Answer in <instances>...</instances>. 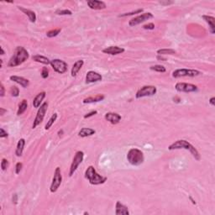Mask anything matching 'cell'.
<instances>
[{"label":"cell","mask_w":215,"mask_h":215,"mask_svg":"<svg viewBox=\"0 0 215 215\" xmlns=\"http://www.w3.org/2000/svg\"><path fill=\"white\" fill-rule=\"evenodd\" d=\"M29 57V52L25 50V48L23 46H17L14 50L12 57L8 61V66L10 67H15V66H19L21 64H23L25 60H28Z\"/></svg>","instance_id":"6da1fadb"},{"label":"cell","mask_w":215,"mask_h":215,"mask_svg":"<svg viewBox=\"0 0 215 215\" xmlns=\"http://www.w3.org/2000/svg\"><path fill=\"white\" fill-rule=\"evenodd\" d=\"M186 149V150H189L190 153L192 155V156L195 158V160H200V159H201V155H200V153L198 152V150H197L191 143H189L187 140H185V139H178V140H176V141H175L171 144H170L169 147H168V149H169V150H173V149Z\"/></svg>","instance_id":"7a4b0ae2"},{"label":"cell","mask_w":215,"mask_h":215,"mask_svg":"<svg viewBox=\"0 0 215 215\" xmlns=\"http://www.w3.org/2000/svg\"><path fill=\"white\" fill-rule=\"evenodd\" d=\"M85 178L88 180L90 184L95 186L103 184L107 181V177L99 175L92 165H89L85 171Z\"/></svg>","instance_id":"3957f363"},{"label":"cell","mask_w":215,"mask_h":215,"mask_svg":"<svg viewBox=\"0 0 215 215\" xmlns=\"http://www.w3.org/2000/svg\"><path fill=\"white\" fill-rule=\"evenodd\" d=\"M127 160L132 165H140L144 160V154L140 149L133 148L129 149L127 153Z\"/></svg>","instance_id":"277c9868"},{"label":"cell","mask_w":215,"mask_h":215,"mask_svg":"<svg viewBox=\"0 0 215 215\" xmlns=\"http://www.w3.org/2000/svg\"><path fill=\"white\" fill-rule=\"evenodd\" d=\"M202 72L197 70H193V69H177L176 71L172 72V76L175 78H179V77H184V76H188V77H194L201 75Z\"/></svg>","instance_id":"5b68a950"},{"label":"cell","mask_w":215,"mask_h":215,"mask_svg":"<svg viewBox=\"0 0 215 215\" xmlns=\"http://www.w3.org/2000/svg\"><path fill=\"white\" fill-rule=\"evenodd\" d=\"M83 158H84L83 151H81V150L76 151L75 155H74L72 162H71V167H70V170H69V176H71L74 173H75V172H76V170H77L79 165L82 162Z\"/></svg>","instance_id":"8992f818"},{"label":"cell","mask_w":215,"mask_h":215,"mask_svg":"<svg viewBox=\"0 0 215 215\" xmlns=\"http://www.w3.org/2000/svg\"><path fill=\"white\" fill-rule=\"evenodd\" d=\"M47 108H48L47 102H43V103L40 105V107H39L38 112H37L36 116H35V118H34L33 125H32V128H36L37 126L39 125V123H41L42 121H43V119H44V118H45V113H46V111H47Z\"/></svg>","instance_id":"52a82bcc"},{"label":"cell","mask_w":215,"mask_h":215,"mask_svg":"<svg viewBox=\"0 0 215 215\" xmlns=\"http://www.w3.org/2000/svg\"><path fill=\"white\" fill-rule=\"evenodd\" d=\"M61 181H62V176H61V172H60V168L56 167L55 170V172H54L52 182H51V185H50V192L54 193V192L57 191L58 188L60 187V184H61Z\"/></svg>","instance_id":"ba28073f"},{"label":"cell","mask_w":215,"mask_h":215,"mask_svg":"<svg viewBox=\"0 0 215 215\" xmlns=\"http://www.w3.org/2000/svg\"><path fill=\"white\" fill-rule=\"evenodd\" d=\"M157 92V89L155 86H150V85H148V86H144L142 87L141 88H139L138 91H137L136 94H135V97L136 98H141V97H149V96H153L155 95Z\"/></svg>","instance_id":"9c48e42d"},{"label":"cell","mask_w":215,"mask_h":215,"mask_svg":"<svg viewBox=\"0 0 215 215\" xmlns=\"http://www.w3.org/2000/svg\"><path fill=\"white\" fill-rule=\"evenodd\" d=\"M50 66L53 70L57 73L63 74L67 71V64L64 60H60V59H54V60H50Z\"/></svg>","instance_id":"30bf717a"},{"label":"cell","mask_w":215,"mask_h":215,"mask_svg":"<svg viewBox=\"0 0 215 215\" xmlns=\"http://www.w3.org/2000/svg\"><path fill=\"white\" fill-rule=\"evenodd\" d=\"M153 17H154V16H153V14L151 13H142L140 15L137 16V17H134V18H133L132 19H130L129 22H128V25L131 27L136 26V25L141 24V23H143L144 21L149 20L150 18H152Z\"/></svg>","instance_id":"8fae6325"},{"label":"cell","mask_w":215,"mask_h":215,"mask_svg":"<svg viewBox=\"0 0 215 215\" xmlns=\"http://www.w3.org/2000/svg\"><path fill=\"white\" fill-rule=\"evenodd\" d=\"M175 88L177 92H192L197 91V87L196 85L186 82H177Z\"/></svg>","instance_id":"7c38bea8"},{"label":"cell","mask_w":215,"mask_h":215,"mask_svg":"<svg viewBox=\"0 0 215 215\" xmlns=\"http://www.w3.org/2000/svg\"><path fill=\"white\" fill-rule=\"evenodd\" d=\"M102 75L97 73L96 71H90L86 75V82L87 83H92V82H97L102 80Z\"/></svg>","instance_id":"4fadbf2b"},{"label":"cell","mask_w":215,"mask_h":215,"mask_svg":"<svg viewBox=\"0 0 215 215\" xmlns=\"http://www.w3.org/2000/svg\"><path fill=\"white\" fill-rule=\"evenodd\" d=\"M87 5L90 8L94 9V10H101L106 8V3L102 1L98 0H88L87 2Z\"/></svg>","instance_id":"5bb4252c"},{"label":"cell","mask_w":215,"mask_h":215,"mask_svg":"<svg viewBox=\"0 0 215 215\" xmlns=\"http://www.w3.org/2000/svg\"><path fill=\"white\" fill-rule=\"evenodd\" d=\"M105 119L112 124H117L120 122L121 116L117 113H107L104 116Z\"/></svg>","instance_id":"9a60e30c"},{"label":"cell","mask_w":215,"mask_h":215,"mask_svg":"<svg viewBox=\"0 0 215 215\" xmlns=\"http://www.w3.org/2000/svg\"><path fill=\"white\" fill-rule=\"evenodd\" d=\"M115 214L116 215H128V207L123 205L120 201H117L115 204Z\"/></svg>","instance_id":"2e32d148"},{"label":"cell","mask_w":215,"mask_h":215,"mask_svg":"<svg viewBox=\"0 0 215 215\" xmlns=\"http://www.w3.org/2000/svg\"><path fill=\"white\" fill-rule=\"evenodd\" d=\"M102 52L105 54H108V55H118V54L124 52V49L122 47H118V46H108V47L103 49Z\"/></svg>","instance_id":"e0dca14e"},{"label":"cell","mask_w":215,"mask_h":215,"mask_svg":"<svg viewBox=\"0 0 215 215\" xmlns=\"http://www.w3.org/2000/svg\"><path fill=\"white\" fill-rule=\"evenodd\" d=\"M9 78H10L11 81H14V82H16V83L19 84L21 87H24V88L28 87V86L29 85V80H28V79L24 78V77H22V76H11Z\"/></svg>","instance_id":"ac0fdd59"},{"label":"cell","mask_w":215,"mask_h":215,"mask_svg":"<svg viewBox=\"0 0 215 215\" xmlns=\"http://www.w3.org/2000/svg\"><path fill=\"white\" fill-rule=\"evenodd\" d=\"M202 18L207 22L209 25V30L211 34L215 33V18L214 17L209 15H202Z\"/></svg>","instance_id":"d6986e66"},{"label":"cell","mask_w":215,"mask_h":215,"mask_svg":"<svg viewBox=\"0 0 215 215\" xmlns=\"http://www.w3.org/2000/svg\"><path fill=\"white\" fill-rule=\"evenodd\" d=\"M18 8L20 11H22L25 15L28 16V18H29V19L30 20V22L34 23V22L36 21V14H35V13H34V11L29 10V9H27V8H22L20 6H18Z\"/></svg>","instance_id":"ffe728a7"},{"label":"cell","mask_w":215,"mask_h":215,"mask_svg":"<svg viewBox=\"0 0 215 215\" xmlns=\"http://www.w3.org/2000/svg\"><path fill=\"white\" fill-rule=\"evenodd\" d=\"M45 95H46L45 92H39V93H38V94L35 96V97H34V100H33V106H34V107L37 108V107H40L42 101H43L44 98L45 97Z\"/></svg>","instance_id":"44dd1931"},{"label":"cell","mask_w":215,"mask_h":215,"mask_svg":"<svg viewBox=\"0 0 215 215\" xmlns=\"http://www.w3.org/2000/svg\"><path fill=\"white\" fill-rule=\"evenodd\" d=\"M84 61L82 60H76V62L74 63V65L72 66V68H71V76H76V74L78 73L79 71L81 70L82 66H83Z\"/></svg>","instance_id":"7402d4cb"},{"label":"cell","mask_w":215,"mask_h":215,"mask_svg":"<svg viewBox=\"0 0 215 215\" xmlns=\"http://www.w3.org/2000/svg\"><path fill=\"white\" fill-rule=\"evenodd\" d=\"M96 133L93 128H82L78 132V135L80 137H82V138H85V137L91 136L92 134H94Z\"/></svg>","instance_id":"603a6c76"},{"label":"cell","mask_w":215,"mask_h":215,"mask_svg":"<svg viewBox=\"0 0 215 215\" xmlns=\"http://www.w3.org/2000/svg\"><path fill=\"white\" fill-rule=\"evenodd\" d=\"M104 96L102 94H97L94 97H89L83 100V103H92V102H97L102 101L104 99Z\"/></svg>","instance_id":"cb8c5ba5"},{"label":"cell","mask_w":215,"mask_h":215,"mask_svg":"<svg viewBox=\"0 0 215 215\" xmlns=\"http://www.w3.org/2000/svg\"><path fill=\"white\" fill-rule=\"evenodd\" d=\"M24 145H25V140L24 139H20L18 140L17 147H16L15 154L17 156H21L23 154V150H24Z\"/></svg>","instance_id":"d4e9b609"},{"label":"cell","mask_w":215,"mask_h":215,"mask_svg":"<svg viewBox=\"0 0 215 215\" xmlns=\"http://www.w3.org/2000/svg\"><path fill=\"white\" fill-rule=\"evenodd\" d=\"M32 59H33V60H34V61H36V62L39 63H42V64H44V65H49V64H50V60H49L47 57L43 56V55H33V56H32Z\"/></svg>","instance_id":"484cf974"},{"label":"cell","mask_w":215,"mask_h":215,"mask_svg":"<svg viewBox=\"0 0 215 215\" xmlns=\"http://www.w3.org/2000/svg\"><path fill=\"white\" fill-rule=\"evenodd\" d=\"M27 107H28V102H27V100L25 99H23L22 100V102L19 103V105H18V111H17V115H21V114H23V113L26 111Z\"/></svg>","instance_id":"4316f807"},{"label":"cell","mask_w":215,"mask_h":215,"mask_svg":"<svg viewBox=\"0 0 215 215\" xmlns=\"http://www.w3.org/2000/svg\"><path fill=\"white\" fill-rule=\"evenodd\" d=\"M175 53H176V50H173V49H160V50H157V54L159 55H172Z\"/></svg>","instance_id":"83f0119b"},{"label":"cell","mask_w":215,"mask_h":215,"mask_svg":"<svg viewBox=\"0 0 215 215\" xmlns=\"http://www.w3.org/2000/svg\"><path fill=\"white\" fill-rule=\"evenodd\" d=\"M57 117H58V115H57V113H54V114H53V115L50 117V118L49 119V121H48L47 123H46V124H45V128L46 129V130H48V129H49V128H50V127L53 125V123H55V121L56 120Z\"/></svg>","instance_id":"f1b7e54d"},{"label":"cell","mask_w":215,"mask_h":215,"mask_svg":"<svg viewBox=\"0 0 215 215\" xmlns=\"http://www.w3.org/2000/svg\"><path fill=\"white\" fill-rule=\"evenodd\" d=\"M61 31V29H51L50 31H48L46 33V35L49 38H52V37L57 36L58 34H60V32Z\"/></svg>","instance_id":"f546056e"},{"label":"cell","mask_w":215,"mask_h":215,"mask_svg":"<svg viewBox=\"0 0 215 215\" xmlns=\"http://www.w3.org/2000/svg\"><path fill=\"white\" fill-rule=\"evenodd\" d=\"M150 70L157 71V72H165V67L161 65H155V66H150Z\"/></svg>","instance_id":"4dcf8cb0"},{"label":"cell","mask_w":215,"mask_h":215,"mask_svg":"<svg viewBox=\"0 0 215 215\" xmlns=\"http://www.w3.org/2000/svg\"><path fill=\"white\" fill-rule=\"evenodd\" d=\"M55 13L59 15H71L72 14V12L68 9H58L55 11Z\"/></svg>","instance_id":"1f68e13d"},{"label":"cell","mask_w":215,"mask_h":215,"mask_svg":"<svg viewBox=\"0 0 215 215\" xmlns=\"http://www.w3.org/2000/svg\"><path fill=\"white\" fill-rule=\"evenodd\" d=\"M143 8H139V9H137L135 11H132V12H129V13H123V14H120L119 17H126V16H130V15H134V14H136V13H140L143 12Z\"/></svg>","instance_id":"d6a6232c"},{"label":"cell","mask_w":215,"mask_h":215,"mask_svg":"<svg viewBox=\"0 0 215 215\" xmlns=\"http://www.w3.org/2000/svg\"><path fill=\"white\" fill-rule=\"evenodd\" d=\"M8 165H9V163H8V160L5 159V158H3L2 161H1V168H2V170H5L8 167Z\"/></svg>","instance_id":"836d02e7"},{"label":"cell","mask_w":215,"mask_h":215,"mask_svg":"<svg viewBox=\"0 0 215 215\" xmlns=\"http://www.w3.org/2000/svg\"><path fill=\"white\" fill-rule=\"evenodd\" d=\"M10 93L13 97H18L19 94V90L17 87H12L10 88Z\"/></svg>","instance_id":"e575fe53"},{"label":"cell","mask_w":215,"mask_h":215,"mask_svg":"<svg viewBox=\"0 0 215 215\" xmlns=\"http://www.w3.org/2000/svg\"><path fill=\"white\" fill-rule=\"evenodd\" d=\"M41 76L42 78H47L49 76V70L47 69V67H43L41 71Z\"/></svg>","instance_id":"d590c367"},{"label":"cell","mask_w":215,"mask_h":215,"mask_svg":"<svg viewBox=\"0 0 215 215\" xmlns=\"http://www.w3.org/2000/svg\"><path fill=\"white\" fill-rule=\"evenodd\" d=\"M22 168H23V164H22L21 162L17 163L15 165V173L16 174L19 173V172L21 171V170H22Z\"/></svg>","instance_id":"8d00e7d4"},{"label":"cell","mask_w":215,"mask_h":215,"mask_svg":"<svg viewBox=\"0 0 215 215\" xmlns=\"http://www.w3.org/2000/svg\"><path fill=\"white\" fill-rule=\"evenodd\" d=\"M143 28L144 29H155V24H153V23H149V24H144Z\"/></svg>","instance_id":"74e56055"},{"label":"cell","mask_w":215,"mask_h":215,"mask_svg":"<svg viewBox=\"0 0 215 215\" xmlns=\"http://www.w3.org/2000/svg\"><path fill=\"white\" fill-rule=\"evenodd\" d=\"M4 95H5V88L3 84L1 83L0 84V97H4Z\"/></svg>","instance_id":"f35d334b"},{"label":"cell","mask_w":215,"mask_h":215,"mask_svg":"<svg viewBox=\"0 0 215 215\" xmlns=\"http://www.w3.org/2000/svg\"><path fill=\"white\" fill-rule=\"evenodd\" d=\"M8 133L3 128H0V138H5V137H8Z\"/></svg>","instance_id":"ab89813d"},{"label":"cell","mask_w":215,"mask_h":215,"mask_svg":"<svg viewBox=\"0 0 215 215\" xmlns=\"http://www.w3.org/2000/svg\"><path fill=\"white\" fill-rule=\"evenodd\" d=\"M97 111H96V110L92 111V112H90V113H87V114H85V115H84V118H90V117H92V116L95 115V114H97Z\"/></svg>","instance_id":"60d3db41"},{"label":"cell","mask_w":215,"mask_h":215,"mask_svg":"<svg viewBox=\"0 0 215 215\" xmlns=\"http://www.w3.org/2000/svg\"><path fill=\"white\" fill-rule=\"evenodd\" d=\"M159 3H160L161 5H170V4H172L173 2L172 1H160Z\"/></svg>","instance_id":"b9f144b4"},{"label":"cell","mask_w":215,"mask_h":215,"mask_svg":"<svg viewBox=\"0 0 215 215\" xmlns=\"http://www.w3.org/2000/svg\"><path fill=\"white\" fill-rule=\"evenodd\" d=\"M12 201H13V202L14 203V204H17V203H18V195L16 194V193H14V194L13 195Z\"/></svg>","instance_id":"7bdbcfd3"},{"label":"cell","mask_w":215,"mask_h":215,"mask_svg":"<svg viewBox=\"0 0 215 215\" xmlns=\"http://www.w3.org/2000/svg\"><path fill=\"white\" fill-rule=\"evenodd\" d=\"M209 103L212 106H214L215 105V97H211L209 99Z\"/></svg>","instance_id":"ee69618b"},{"label":"cell","mask_w":215,"mask_h":215,"mask_svg":"<svg viewBox=\"0 0 215 215\" xmlns=\"http://www.w3.org/2000/svg\"><path fill=\"white\" fill-rule=\"evenodd\" d=\"M6 112H7V110L4 109L3 107H0V115L3 116V114H4V113H6Z\"/></svg>","instance_id":"f6af8a7d"},{"label":"cell","mask_w":215,"mask_h":215,"mask_svg":"<svg viewBox=\"0 0 215 215\" xmlns=\"http://www.w3.org/2000/svg\"><path fill=\"white\" fill-rule=\"evenodd\" d=\"M0 50H1V55H4V50H3V47H0Z\"/></svg>","instance_id":"bcb514c9"},{"label":"cell","mask_w":215,"mask_h":215,"mask_svg":"<svg viewBox=\"0 0 215 215\" xmlns=\"http://www.w3.org/2000/svg\"><path fill=\"white\" fill-rule=\"evenodd\" d=\"M189 198H190V200H191V202H192V203H193V204H196V202H195L194 200L192 199V197H189Z\"/></svg>","instance_id":"7dc6e473"},{"label":"cell","mask_w":215,"mask_h":215,"mask_svg":"<svg viewBox=\"0 0 215 215\" xmlns=\"http://www.w3.org/2000/svg\"><path fill=\"white\" fill-rule=\"evenodd\" d=\"M158 59H159V60H163V61H165V58H163V57H160V56H158Z\"/></svg>","instance_id":"c3c4849f"},{"label":"cell","mask_w":215,"mask_h":215,"mask_svg":"<svg viewBox=\"0 0 215 215\" xmlns=\"http://www.w3.org/2000/svg\"><path fill=\"white\" fill-rule=\"evenodd\" d=\"M62 133H63V130H60V131L58 132V135H59V136H60V135H61V134H62Z\"/></svg>","instance_id":"681fc988"}]
</instances>
